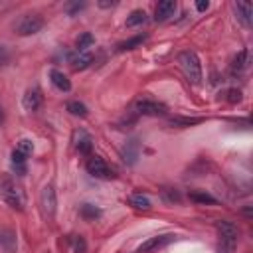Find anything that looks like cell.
I'll return each mask as SVG.
<instances>
[{
	"label": "cell",
	"mask_w": 253,
	"mask_h": 253,
	"mask_svg": "<svg viewBox=\"0 0 253 253\" xmlns=\"http://www.w3.org/2000/svg\"><path fill=\"white\" fill-rule=\"evenodd\" d=\"M215 227H217V233H219L217 251L219 253H233L235 247H237V227L227 219L215 221Z\"/></svg>",
	"instance_id": "6da1fadb"
},
{
	"label": "cell",
	"mask_w": 253,
	"mask_h": 253,
	"mask_svg": "<svg viewBox=\"0 0 253 253\" xmlns=\"http://www.w3.org/2000/svg\"><path fill=\"white\" fill-rule=\"evenodd\" d=\"M0 194L2 198L6 200V204L14 210H24V204H26V196H24V190L10 178L2 180L0 184Z\"/></svg>",
	"instance_id": "7a4b0ae2"
},
{
	"label": "cell",
	"mask_w": 253,
	"mask_h": 253,
	"mask_svg": "<svg viewBox=\"0 0 253 253\" xmlns=\"http://www.w3.org/2000/svg\"><path fill=\"white\" fill-rule=\"evenodd\" d=\"M178 61H180L182 71H184V75L188 77V81L198 85V83L202 81V63H200L198 55L188 49V51H182V53H180Z\"/></svg>",
	"instance_id": "3957f363"
},
{
	"label": "cell",
	"mask_w": 253,
	"mask_h": 253,
	"mask_svg": "<svg viewBox=\"0 0 253 253\" xmlns=\"http://www.w3.org/2000/svg\"><path fill=\"white\" fill-rule=\"evenodd\" d=\"M87 172L95 178H103V180H111L115 178V170L101 158V156H89L87 158Z\"/></svg>",
	"instance_id": "277c9868"
},
{
	"label": "cell",
	"mask_w": 253,
	"mask_h": 253,
	"mask_svg": "<svg viewBox=\"0 0 253 253\" xmlns=\"http://www.w3.org/2000/svg\"><path fill=\"white\" fill-rule=\"evenodd\" d=\"M43 28V18L40 14H26L22 16V20L16 24V34L20 36H30V34H36Z\"/></svg>",
	"instance_id": "5b68a950"
},
{
	"label": "cell",
	"mask_w": 253,
	"mask_h": 253,
	"mask_svg": "<svg viewBox=\"0 0 253 253\" xmlns=\"http://www.w3.org/2000/svg\"><path fill=\"white\" fill-rule=\"evenodd\" d=\"M174 237H176V235H172V233H162V235L150 237V239H146L144 243H140V245L136 247V253H150V251H156V249L168 245L170 241H174Z\"/></svg>",
	"instance_id": "8992f818"
},
{
	"label": "cell",
	"mask_w": 253,
	"mask_h": 253,
	"mask_svg": "<svg viewBox=\"0 0 253 253\" xmlns=\"http://www.w3.org/2000/svg\"><path fill=\"white\" fill-rule=\"evenodd\" d=\"M134 111L138 115H162L166 113V107L158 101H152V99H136L134 101Z\"/></svg>",
	"instance_id": "52a82bcc"
},
{
	"label": "cell",
	"mask_w": 253,
	"mask_h": 253,
	"mask_svg": "<svg viewBox=\"0 0 253 253\" xmlns=\"http://www.w3.org/2000/svg\"><path fill=\"white\" fill-rule=\"evenodd\" d=\"M40 204H42V210L45 215H53L55 213V206H57V200H55V190L51 186H43L42 194H40Z\"/></svg>",
	"instance_id": "ba28073f"
},
{
	"label": "cell",
	"mask_w": 253,
	"mask_h": 253,
	"mask_svg": "<svg viewBox=\"0 0 253 253\" xmlns=\"http://www.w3.org/2000/svg\"><path fill=\"white\" fill-rule=\"evenodd\" d=\"M73 146H75V150H77L79 154H89L91 148H93V138H91V134L85 132L83 128L75 130V132H73Z\"/></svg>",
	"instance_id": "9c48e42d"
},
{
	"label": "cell",
	"mask_w": 253,
	"mask_h": 253,
	"mask_svg": "<svg viewBox=\"0 0 253 253\" xmlns=\"http://www.w3.org/2000/svg\"><path fill=\"white\" fill-rule=\"evenodd\" d=\"M233 8H235V14H237V20L245 28H251V24H253V4L251 2H235Z\"/></svg>",
	"instance_id": "30bf717a"
},
{
	"label": "cell",
	"mask_w": 253,
	"mask_h": 253,
	"mask_svg": "<svg viewBox=\"0 0 253 253\" xmlns=\"http://www.w3.org/2000/svg\"><path fill=\"white\" fill-rule=\"evenodd\" d=\"M174 12H176V2H174V0H162V2H158L156 8H154V18H156L158 22H162V20H168Z\"/></svg>",
	"instance_id": "8fae6325"
},
{
	"label": "cell",
	"mask_w": 253,
	"mask_h": 253,
	"mask_svg": "<svg viewBox=\"0 0 253 253\" xmlns=\"http://www.w3.org/2000/svg\"><path fill=\"white\" fill-rule=\"evenodd\" d=\"M22 105L26 111H38L42 105V93L38 89H28L24 99H22Z\"/></svg>",
	"instance_id": "7c38bea8"
},
{
	"label": "cell",
	"mask_w": 253,
	"mask_h": 253,
	"mask_svg": "<svg viewBox=\"0 0 253 253\" xmlns=\"http://www.w3.org/2000/svg\"><path fill=\"white\" fill-rule=\"evenodd\" d=\"M49 79H51V83H53L59 91H65V93H67V91L71 89V81H69L67 75H63L59 69H51V71H49Z\"/></svg>",
	"instance_id": "4fadbf2b"
},
{
	"label": "cell",
	"mask_w": 253,
	"mask_h": 253,
	"mask_svg": "<svg viewBox=\"0 0 253 253\" xmlns=\"http://www.w3.org/2000/svg\"><path fill=\"white\" fill-rule=\"evenodd\" d=\"M91 61H93V57H91L89 53H85V51H77L75 55H71V57H69V63H71V67H73L75 71L89 67V65H91Z\"/></svg>",
	"instance_id": "5bb4252c"
},
{
	"label": "cell",
	"mask_w": 253,
	"mask_h": 253,
	"mask_svg": "<svg viewBox=\"0 0 253 253\" xmlns=\"http://www.w3.org/2000/svg\"><path fill=\"white\" fill-rule=\"evenodd\" d=\"M138 150H140L138 140H128V142L125 144V148H123V158H125V162L134 164L136 158H138Z\"/></svg>",
	"instance_id": "9a60e30c"
},
{
	"label": "cell",
	"mask_w": 253,
	"mask_h": 253,
	"mask_svg": "<svg viewBox=\"0 0 253 253\" xmlns=\"http://www.w3.org/2000/svg\"><path fill=\"white\" fill-rule=\"evenodd\" d=\"M128 204H130L134 210H144V211L152 208L150 200H148L144 194H132V196H128Z\"/></svg>",
	"instance_id": "2e32d148"
},
{
	"label": "cell",
	"mask_w": 253,
	"mask_h": 253,
	"mask_svg": "<svg viewBox=\"0 0 253 253\" xmlns=\"http://www.w3.org/2000/svg\"><path fill=\"white\" fill-rule=\"evenodd\" d=\"M26 158L28 156H24L20 150H12V168L16 174H26Z\"/></svg>",
	"instance_id": "e0dca14e"
},
{
	"label": "cell",
	"mask_w": 253,
	"mask_h": 253,
	"mask_svg": "<svg viewBox=\"0 0 253 253\" xmlns=\"http://www.w3.org/2000/svg\"><path fill=\"white\" fill-rule=\"evenodd\" d=\"M247 65H249V51H247V49H241V51L233 57L231 69H233V71H243V69H247Z\"/></svg>",
	"instance_id": "ac0fdd59"
},
{
	"label": "cell",
	"mask_w": 253,
	"mask_h": 253,
	"mask_svg": "<svg viewBox=\"0 0 253 253\" xmlns=\"http://www.w3.org/2000/svg\"><path fill=\"white\" fill-rule=\"evenodd\" d=\"M146 22V12L144 10H132L128 16H126V26L128 28H134V26H140Z\"/></svg>",
	"instance_id": "d6986e66"
},
{
	"label": "cell",
	"mask_w": 253,
	"mask_h": 253,
	"mask_svg": "<svg viewBox=\"0 0 253 253\" xmlns=\"http://www.w3.org/2000/svg\"><path fill=\"white\" fill-rule=\"evenodd\" d=\"M79 213H81V217L83 219H95V217H99L101 215V210L99 208H95L93 204H83L81 208H79Z\"/></svg>",
	"instance_id": "ffe728a7"
},
{
	"label": "cell",
	"mask_w": 253,
	"mask_h": 253,
	"mask_svg": "<svg viewBox=\"0 0 253 253\" xmlns=\"http://www.w3.org/2000/svg\"><path fill=\"white\" fill-rule=\"evenodd\" d=\"M144 40H146V34H138V36H134V38H130V40H126V42H123V43H119V51L134 49V47L140 45Z\"/></svg>",
	"instance_id": "44dd1931"
},
{
	"label": "cell",
	"mask_w": 253,
	"mask_h": 253,
	"mask_svg": "<svg viewBox=\"0 0 253 253\" xmlns=\"http://www.w3.org/2000/svg\"><path fill=\"white\" fill-rule=\"evenodd\" d=\"M188 198H190L192 202H198V204H217V200H215L213 196L206 194V192H190Z\"/></svg>",
	"instance_id": "7402d4cb"
},
{
	"label": "cell",
	"mask_w": 253,
	"mask_h": 253,
	"mask_svg": "<svg viewBox=\"0 0 253 253\" xmlns=\"http://www.w3.org/2000/svg\"><path fill=\"white\" fill-rule=\"evenodd\" d=\"M67 111L71 113V115H75V117H87V107L81 103V101H69L67 103Z\"/></svg>",
	"instance_id": "603a6c76"
},
{
	"label": "cell",
	"mask_w": 253,
	"mask_h": 253,
	"mask_svg": "<svg viewBox=\"0 0 253 253\" xmlns=\"http://www.w3.org/2000/svg\"><path fill=\"white\" fill-rule=\"evenodd\" d=\"M93 42H95V38H93V34H89V32H83L79 38H77V49L79 51H83V49H87L89 45H93Z\"/></svg>",
	"instance_id": "cb8c5ba5"
},
{
	"label": "cell",
	"mask_w": 253,
	"mask_h": 253,
	"mask_svg": "<svg viewBox=\"0 0 253 253\" xmlns=\"http://www.w3.org/2000/svg\"><path fill=\"white\" fill-rule=\"evenodd\" d=\"M16 150H20L24 156H30L34 152V142L30 138H20L18 144H16Z\"/></svg>",
	"instance_id": "d4e9b609"
},
{
	"label": "cell",
	"mask_w": 253,
	"mask_h": 253,
	"mask_svg": "<svg viewBox=\"0 0 253 253\" xmlns=\"http://www.w3.org/2000/svg\"><path fill=\"white\" fill-rule=\"evenodd\" d=\"M87 251V243L83 239V235H75L73 237V253H85Z\"/></svg>",
	"instance_id": "484cf974"
},
{
	"label": "cell",
	"mask_w": 253,
	"mask_h": 253,
	"mask_svg": "<svg viewBox=\"0 0 253 253\" xmlns=\"http://www.w3.org/2000/svg\"><path fill=\"white\" fill-rule=\"evenodd\" d=\"M227 101L229 103H239L241 101V91L239 89H229L227 91Z\"/></svg>",
	"instance_id": "4316f807"
},
{
	"label": "cell",
	"mask_w": 253,
	"mask_h": 253,
	"mask_svg": "<svg viewBox=\"0 0 253 253\" xmlns=\"http://www.w3.org/2000/svg\"><path fill=\"white\" fill-rule=\"evenodd\" d=\"M6 61H8V49L0 43V65H4Z\"/></svg>",
	"instance_id": "83f0119b"
},
{
	"label": "cell",
	"mask_w": 253,
	"mask_h": 253,
	"mask_svg": "<svg viewBox=\"0 0 253 253\" xmlns=\"http://www.w3.org/2000/svg\"><path fill=\"white\" fill-rule=\"evenodd\" d=\"M196 8H198L200 12H204V10L210 8V2H208V0H200V2H196Z\"/></svg>",
	"instance_id": "f1b7e54d"
},
{
	"label": "cell",
	"mask_w": 253,
	"mask_h": 253,
	"mask_svg": "<svg viewBox=\"0 0 253 253\" xmlns=\"http://www.w3.org/2000/svg\"><path fill=\"white\" fill-rule=\"evenodd\" d=\"M81 8H85V2H79V4H73V6L69 8V14H73V12H77V10H81Z\"/></svg>",
	"instance_id": "f546056e"
},
{
	"label": "cell",
	"mask_w": 253,
	"mask_h": 253,
	"mask_svg": "<svg viewBox=\"0 0 253 253\" xmlns=\"http://www.w3.org/2000/svg\"><path fill=\"white\" fill-rule=\"evenodd\" d=\"M99 6L101 8H111V6H115V2H99Z\"/></svg>",
	"instance_id": "4dcf8cb0"
},
{
	"label": "cell",
	"mask_w": 253,
	"mask_h": 253,
	"mask_svg": "<svg viewBox=\"0 0 253 253\" xmlns=\"http://www.w3.org/2000/svg\"><path fill=\"white\" fill-rule=\"evenodd\" d=\"M2 117H4V113H2V107H0V121H2Z\"/></svg>",
	"instance_id": "1f68e13d"
}]
</instances>
